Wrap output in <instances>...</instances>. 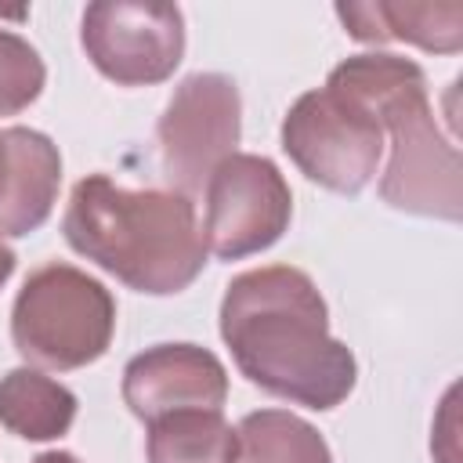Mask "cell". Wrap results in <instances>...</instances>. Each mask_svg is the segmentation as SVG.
<instances>
[{
    "instance_id": "277c9868",
    "label": "cell",
    "mask_w": 463,
    "mask_h": 463,
    "mask_svg": "<svg viewBox=\"0 0 463 463\" xmlns=\"http://www.w3.org/2000/svg\"><path fill=\"white\" fill-rule=\"evenodd\" d=\"M112 333V293L94 275L65 260H47L33 268L11 307L14 351L33 369H83L109 351Z\"/></svg>"
},
{
    "instance_id": "6da1fadb",
    "label": "cell",
    "mask_w": 463,
    "mask_h": 463,
    "mask_svg": "<svg viewBox=\"0 0 463 463\" xmlns=\"http://www.w3.org/2000/svg\"><path fill=\"white\" fill-rule=\"evenodd\" d=\"M221 340L253 387L315 412L336 409L358 383L351 347L329 333L326 297L293 264L250 268L228 282Z\"/></svg>"
},
{
    "instance_id": "e0dca14e",
    "label": "cell",
    "mask_w": 463,
    "mask_h": 463,
    "mask_svg": "<svg viewBox=\"0 0 463 463\" xmlns=\"http://www.w3.org/2000/svg\"><path fill=\"white\" fill-rule=\"evenodd\" d=\"M4 181H7V145H4V130H0V195H4Z\"/></svg>"
},
{
    "instance_id": "7a4b0ae2",
    "label": "cell",
    "mask_w": 463,
    "mask_h": 463,
    "mask_svg": "<svg viewBox=\"0 0 463 463\" xmlns=\"http://www.w3.org/2000/svg\"><path fill=\"white\" fill-rule=\"evenodd\" d=\"M61 232L80 257L148 297L188 289L210 257L188 195L127 188L109 174H87L72 184Z\"/></svg>"
},
{
    "instance_id": "ba28073f",
    "label": "cell",
    "mask_w": 463,
    "mask_h": 463,
    "mask_svg": "<svg viewBox=\"0 0 463 463\" xmlns=\"http://www.w3.org/2000/svg\"><path fill=\"white\" fill-rule=\"evenodd\" d=\"M80 43L90 65L119 87H152L184 58V14L177 4L98 0L83 11Z\"/></svg>"
},
{
    "instance_id": "52a82bcc",
    "label": "cell",
    "mask_w": 463,
    "mask_h": 463,
    "mask_svg": "<svg viewBox=\"0 0 463 463\" xmlns=\"http://www.w3.org/2000/svg\"><path fill=\"white\" fill-rule=\"evenodd\" d=\"M206 253L217 260H242L264 253L293 221V192L268 156L232 152L203 184Z\"/></svg>"
},
{
    "instance_id": "4fadbf2b",
    "label": "cell",
    "mask_w": 463,
    "mask_h": 463,
    "mask_svg": "<svg viewBox=\"0 0 463 463\" xmlns=\"http://www.w3.org/2000/svg\"><path fill=\"white\" fill-rule=\"evenodd\" d=\"M148 427L145 456L148 463H235L239 441L235 427L221 412L188 409L159 416Z\"/></svg>"
},
{
    "instance_id": "30bf717a",
    "label": "cell",
    "mask_w": 463,
    "mask_h": 463,
    "mask_svg": "<svg viewBox=\"0 0 463 463\" xmlns=\"http://www.w3.org/2000/svg\"><path fill=\"white\" fill-rule=\"evenodd\" d=\"M4 145H7V181L0 195V239L11 235H29L36 232L61 188V152L58 145L33 130V127H4Z\"/></svg>"
},
{
    "instance_id": "5bb4252c",
    "label": "cell",
    "mask_w": 463,
    "mask_h": 463,
    "mask_svg": "<svg viewBox=\"0 0 463 463\" xmlns=\"http://www.w3.org/2000/svg\"><path fill=\"white\" fill-rule=\"evenodd\" d=\"M235 463H333L326 438L289 409L246 412L235 427Z\"/></svg>"
},
{
    "instance_id": "8fae6325",
    "label": "cell",
    "mask_w": 463,
    "mask_h": 463,
    "mask_svg": "<svg viewBox=\"0 0 463 463\" xmlns=\"http://www.w3.org/2000/svg\"><path fill=\"white\" fill-rule=\"evenodd\" d=\"M336 14L344 29L362 43H387L405 40L423 51L456 54L463 47V4L441 0V4H336Z\"/></svg>"
},
{
    "instance_id": "3957f363",
    "label": "cell",
    "mask_w": 463,
    "mask_h": 463,
    "mask_svg": "<svg viewBox=\"0 0 463 463\" xmlns=\"http://www.w3.org/2000/svg\"><path fill=\"white\" fill-rule=\"evenodd\" d=\"M326 87L369 109L391 134V159L380 177L383 203L416 217L459 221L463 163L434 119L423 69L387 51H365L344 58Z\"/></svg>"
},
{
    "instance_id": "5b68a950",
    "label": "cell",
    "mask_w": 463,
    "mask_h": 463,
    "mask_svg": "<svg viewBox=\"0 0 463 463\" xmlns=\"http://www.w3.org/2000/svg\"><path fill=\"white\" fill-rule=\"evenodd\" d=\"M282 152L307 181L340 195H358L380 166L383 127L347 94L315 87L282 116Z\"/></svg>"
},
{
    "instance_id": "8992f818",
    "label": "cell",
    "mask_w": 463,
    "mask_h": 463,
    "mask_svg": "<svg viewBox=\"0 0 463 463\" xmlns=\"http://www.w3.org/2000/svg\"><path fill=\"white\" fill-rule=\"evenodd\" d=\"M156 137L170 188L188 199L203 192L206 177L242 137V98L235 80L224 72L184 76L156 123Z\"/></svg>"
},
{
    "instance_id": "7c38bea8",
    "label": "cell",
    "mask_w": 463,
    "mask_h": 463,
    "mask_svg": "<svg viewBox=\"0 0 463 463\" xmlns=\"http://www.w3.org/2000/svg\"><path fill=\"white\" fill-rule=\"evenodd\" d=\"M76 394L43 369L18 365L0 376V427L25 441H54L76 420Z\"/></svg>"
},
{
    "instance_id": "2e32d148",
    "label": "cell",
    "mask_w": 463,
    "mask_h": 463,
    "mask_svg": "<svg viewBox=\"0 0 463 463\" xmlns=\"http://www.w3.org/2000/svg\"><path fill=\"white\" fill-rule=\"evenodd\" d=\"M33 463H80L72 452H65V449H51V452H40Z\"/></svg>"
},
{
    "instance_id": "9c48e42d",
    "label": "cell",
    "mask_w": 463,
    "mask_h": 463,
    "mask_svg": "<svg viewBox=\"0 0 463 463\" xmlns=\"http://www.w3.org/2000/svg\"><path fill=\"white\" fill-rule=\"evenodd\" d=\"M119 391L141 423L188 409L221 412L228 402V369L210 347L156 344L127 362Z\"/></svg>"
},
{
    "instance_id": "9a60e30c",
    "label": "cell",
    "mask_w": 463,
    "mask_h": 463,
    "mask_svg": "<svg viewBox=\"0 0 463 463\" xmlns=\"http://www.w3.org/2000/svg\"><path fill=\"white\" fill-rule=\"evenodd\" d=\"M43 83L47 65L40 51L25 36L0 29V116H18L22 109H29L40 98Z\"/></svg>"
}]
</instances>
